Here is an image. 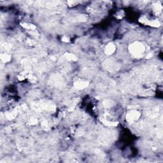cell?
Returning a JSON list of instances; mask_svg holds the SVG:
<instances>
[{
  "label": "cell",
  "mask_w": 163,
  "mask_h": 163,
  "mask_svg": "<svg viewBox=\"0 0 163 163\" xmlns=\"http://www.w3.org/2000/svg\"><path fill=\"white\" fill-rule=\"evenodd\" d=\"M154 10L157 12V13H159L161 10H162V6L161 4L159 3H156L154 5Z\"/></svg>",
  "instance_id": "cell-6"
},
{
  "label": "cell",
  "mask_w": 163,
  "mask_h": 163,
  "mask_svg": "<svg viewBox=\"0 0 163 163\" xmlns=\"http://www.w3.org/2000/svg\"><path fill=\"white\" fill-rule=\"evenodd\" d=\"M10 59V56L9 55H7L6 54L1 55V60L3 62H8Z\"/></svg>",
  "instance_id": "cell-7"
},
{
  "label": "cell",
  "mask_w": 163,
  "mask_h": 163,
  "mask_svg": "<svg viewBox=\"0 0 163 163\" xmlns=\"http://www.w3.org/2000/svg\"><path fill=\"white\" fill-rule=\"evenodd\" d=\"M62 40V41H69V38H67L66 37H63Z\"/></svg>",
  "instance_id": "cell-9"
},
{
  "label": "cell",
  "mask_w": 163,
  "mask_h": 163,
  "mask_svg": "<svg viewBox=\"0 0 163 163\" xmlns=\"http://www.w3.org/2000/svg\"><path fill=\"white\" fill-rule=\"evenodd\" d=\"M139 116H140V114L138 111H135V110L131 111L127 114V120L130 123H132V122H134V121L138 120L139 117Z\"/></svg>",
  "instance_id": "cell-2"
},
{
  "label": "cell",
  "mask_w": 163,
  "mask_h": 163,
  "mask_svg": "<svg viewBox=\"0 0 163 163\" xmlns=\"http://www.w3.org/2000/svg\"><path fill=\"white\" fill-rule=\"evenodd\" d=\"M88 82L83 80H78L75 82V87L78 89H82L86 88L87 86H88Z\"/></svg>",
  "instance_id": "cell-3"
},
{
  "label": "cell",
  "mask_w": 163,
  "mask_h": 163,
  "mask_svg": "<svg viewBox=\"0 0 163 163\" xmlns=\"http://www.w3.org/2000/svg\"><path fill=\"white\" fill-rule=\"evenodd\" d=\"M22 26L26 29H30V30H34L36 29V27L31 24H28V23H22Z\"/></svg>",
  "instance_id": "cell-5"
},
{
  "label": "cell",
  "mask_w": 163,
  "mask_h": 163,
  "mask_svg": "<svg viewBox=\"0 0 163 163\" xmlns=\"http://www.w3.org/2000/svg\"><path fill=\"white\" fill-rule=\"evenodd\" d=\"M66 57L68 59H69V60L73 61V60H75V59H76L75 56H73V54H67Z\"/></svg>",
  "instance_id": "cell-8"
},
{
  "label": "cell",
  "mask_w": 163,
  "mask_h": 163,
  "mask_svg": "<svg viewBox=\"0 0 163 163\" xmlns=\"http://www.w3.org/2000/svg\"><path fill=\"white\" fill-rule=\"evenodd\" d=\"M115 50V46L114 43H109L105 48V53L108 55H111L114 53Z\"/></svg>",
  "instance_id": "cell-4"
},
{
  "label": "cell",
  "mask_w": 163,
  "mask_h": 163,
  "mask_svg": "<svg viewBox=\"0 0 163 163\" xmlns=\"http://www.w3.org/2000/svg\"><path fill=\"white\" fill-rule=\"evenodd\" d=\"M129 51L135 57H141L143 55L145 47L140 42H134L129 46Z\"/></svg>",
  "instance_id": "cell-1"
}]
</instances>
